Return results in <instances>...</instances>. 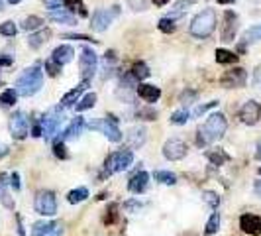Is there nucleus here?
Returning a JSON list of instances; mask_svg holds the SVG:
<instances>
[{"mask_svg":"<svg viewBox=\"0 0 261 236\" xmlns=\"http://www.w3.org/2000/svg\"><path fill=\"white\" fill-rule=\"evenodd\" d=\"M226 128H228V122H226V116L222 112H212L206 122L202 126H198L196 130V144L200 146H208L216 140H220L224 134H226Z\"/></svg>","mask_w":261,"mask_h":236,"instance_id":"obj_1","label":"nucleus"},{"mask_svg":"<svg viewBox=\"0 0 261 236\" xmlns=\"http://www.w3.org/2000/svg\"><path fill=\"white\" fill-rule=\"evenodd\" d=\"M216 10L214 8H204L202 12H198L191 20L189 34L196 39H206L212 36V32L216 30Z\"/></svg>","mask_w":261,"mask_h":236,"instance_id":"obj_2","label":"nucleus"},{"mask_svg":"<svg viewBox=\"0 0 261 236\" xmlns=\"http://www.w3.org/2000/svg\"><path fill=\"white\" fill-rule=\"evenodd\" d=\"M41 87H43V71L38 65L24 69V73L16 79V92L22 97H34Z\"/></svg>","mask_w":261,"mask_h":236,"instance_id":"obj_3","label":"nucleus"},{"mask_svg":"<svg viewBox=\"0 0 261 236\" xmlns=\"http://www.w3.org/2000/svg\"><path fill=\"white\" fill-rule=\"evenodd\" d=\"M134 161V150L130 148H122L114 154L106 157L105 161V175H114L120 171H126Z\"/></svg>","mask_w":261,"mask_h":236,"instance_id":"obj_4","label":"nucleus"},{"mask_svg":"<svg viewBox=\"0 0 261 236\" xmlns=\"http://www.w3.org/2000/svg\"><path fill=\"white\" fill-rule=\"evenodd\" d=\"M91 130H98L105 134V138H108L110 142H120L122 140V130L118 128V120L114 116L100 118V120H92L87 124Z\"/></svg>","mask_w":261,"mask_h":236,"instance_id":"obj_5","label":"nucleus"},{"mask_svg":"<svg viewBox=\"0 0 261 236\" xmlns=\"http://www.w3.org/2000/svg\"><path fill=\"white\" fill-rule=\"evenodd\" d=\"M96 65H98V55L92 48H83L81 55H79V69H81V77L83 81H91L96 73Z\"/></svg>","mask_w":261,"mask_h":236,"instance_id":"obj_6","label":"nucleus"},{"mask_svg":"<svg viewBox=\"0 0 261 236\" xmlns=\"http://www.w3.org/2000/svg\"><path fill=\"white\" fill-rule=\"evenodd\" d=\"M118 14H120V6L94 10V14H92V18H91L92 32H106V30L110 28V24L114 22V18H116Z\"/></svg>","mask_w":261,"mask_h":236,"instance_id":"obj_7","label":"nucleus"},{"mask_svg":"<svg viewBox=\"0 0 261 236\" xmlns=\"http://www.w3.org/2000/svg\"><path fill=\"white\" fill-rule=\"evenodd\" d=\"M34 209L41 217H55L57 215V197L53 191H39L34 199Z\"/></svg>","mask_w":261,"mask_h":236,"instance_id":"obj_8","label":"nucleus"},{"mask_svg":"<svg viewBox=\"0 0 261 236\" xmlns=\"http://www.w3.org/2000/svg\"><path fill=\"white\" fill-rule=\"evenodd\" d=\"M41 122V128H43V138L45 140H51L53 134H57L61 122H63V114H61V106H55L51 110L45 112V116L39 120Z\"/></svg>","mask_w":261,"mask_h":236,"instance_id":"obj_9","label":"nucleus"},{"mask_svg":"<svg viewBox=\"0 0 261 236\" xmlns=\"http://www.w3.org/2000/svg\"><path fill=\"white\" fill-rule=\"evenodd\" d=\"M8 126H10L12 138H16V140H24V138H28V134H30V118L26 116V112L16 110L12 116H10Z\"/></svg>","mask_w":261,"mask_h":236,"instance_id":"obj_10","label":"nucleus"},{"mask_svg":"<svg viewBox=\"0 0 261 236\" xmlns=\"http://www.w3.org/2000/svg\"><path fill=\"white\" fill-rule=\"evenodd\" d=\"M246 81H248V71L244 67H234L220 77V83L226 89H240L246 85Z\"/></svg>","mask_w":261,"mask_h":236,"instance_id":"obj_11","label":"nucleus"},{"mask_svg":"<svg viewBox=\"0 0 261 236\" xmlns=\"http://www.w3.org/2000/svg\"><path fill=\"white\" fill-rule=\"evenodd\" d=\"M187 154H189V148H187V144H185L183 140H179V138H171V140H167V142L163 144V157L169 159V161H179V159H183Z\"/></svg>","mask_w":261,"mask_h":236,"instance_id":"obj_12","label":"nucleus"},{"mask_svg":"<svg viewBox=\"0 0 261 236\" xmlns=\"http://www.w3.org/2000/svg\"><path fill=\"white\" fill-rule=\"evenodd\" d=\"M261 118V105L257 101H248L240 108V120L248 126H255Z\"/></svg>","mask_w":261,"mask_h":236,"instance_id":"obj_13","label":"nucleus"},{"mask_svg":"<svg viewBox=\"0 0 261 236\" xmlns=\"http://www.w3.org/2000/svg\"><path fill=\"white\" fill-rule=\"evenodd\" d=\"M238 24H240V18L238 14L232 12V10H226L224 12V24H222V41H234L236 32H238Z\"/></svg>","mask_w":261,"mask_h":236,"instance_id":"obj_14","label":"nucleus"},{"mask_svg":"<svg viewBox=\"0 0 261 236\" xmlns=\"http://www.w3.org/2000/svg\"><path fill=\"white\" fill-rule=\"evenodd\" d=\"M240 228L249 236H259L261 234V219L257 215L246 213L240 217Z\"/></svg>","mask_w":261,"mask_h":236,"instance_id":"obj_15","label":"nucleus"},{"mask_svg":"<svg viewBox=\"0 0 261 236\" xmlns=\"http://www.w3.org/2000/svg\"><path fill=\"white\" fill-rule=\"evenodd\" d=\"M89 85H91V81H83V83H81V85H77L75 89H71L67 95H63V97H61V103H59V106H61V108L75 106L79 101H81V95L89 89Z\"/></svg>","mask_w":261,"mask_h":236,"instance_id":"obj_16","label":"nucleus"},{"mask_svg":"<svg viewBox=\"0 0 261 236\" xmlns=\"http://www.w3.org/2000/svg\"><path fill=\"white\" fill-rule=\"evenodd\" d=\"M87 128V122H85V118L83 116H77L71 120V124L67 126L63 134H59V142H65V140H73V138H79L83 130Z\"/></svg>","mask_w":261,"mask_h":236,"instance_id":"obj_17","label":"nucleus"},{"mask_svg":"<svg viewBox=\"0 0 261 236\" xmlns=\"http://www.w3.org/2000/svg\"><path fill=\"white\" fill-rule=\"evenodd\" d=\"M147 183H149V173L145 171H138L136 175H132V179L128 181V189L134 195H142L145 189H147Z\"/></svg>","mask_w":261,"mask_h":236,"instance_id":"obj_18","label":"nucleus"},{"mask_svg":"<svg viewBox=\"0 0 261 236\" xmlns=\"http://www.w3.org/2000/svg\"><path fill=\"white\" fill-rule=\"evenodd\" d=\"M136 95L145 101V103H157L159 101V97H161V89L155 87V85H144V83H140L138 85V89H136Z\"/></svg>","mask_w":261,"mask_h":236,"instance_id":"obj_19","label":"nucleus"},{"mask_svg":"<svg viewBox=\"0 0 261 236\" xmlns=\"http://www.w3.org/2000/svg\"><path fill=\"white\" fill-rule=\"evenodd\" d=\"M73 57H75V50H73L69 43H61V45H57L51 53V59L53 61H57L59 65H67V63H71V61H73Z\"/></svg>","mask_w":261,"mask_h":236,"instance_id":"obj_20","label":"nucleus"},{"mask_svg":"<svg viewBox=\"0 0 261 236\" xmlns=\"http://www.w3.org/2000/svg\"><path fill=\"white\" fill-rule=\"evenodd\" d=\"M147 132H145L144 126H136V128H132L130 132H128V136H126V144H128V148L130 150H138V148H142V146L145 144V136Z\"/></svg>","mask_w":261,"mask_h":236,"instance_id":"obj_21","label":"nucleus"},{"mask_svg":"<svg viewBox=\"0 0 261 236\" xmlns=\"http://www.w3.org/2000/svg\"><path fill=\"white\" fill-rule=\"evenodd\" d=\"M49 20L57 22V24H65V26H75V24H77L75 14H71L69 10H65V8L55 10V12H49Z\"/></svg>","mask_w":261,"mask_h":236,"instance_id":"obj_22","label":"nucleus"},{"mask_svg":"<svg viewBox=\"0 0 261 236\" xmlns=\"http://www.w3.org/2000/svg\"><path fill=\"white\" fill-rule=\"evenodd\" d=\"M255 41H261V24H257V26H251L249 30H246V32H244L240 50H244L248 43H255Z\"/></svg>","mask_w":261,"mask_h":236,"instance_id":"obj_23","label":"nucleus"},{"mask_svg":"<svg viewBox=\"0 0 261 236\" xmlns=\"http://www.w3.org/2000/svg\"><path fill=\"white\" fill-rule=\"evenodd\" d=\"M51 36V32L45 28V30H39V32H36V34H32L30 38H28V45L32 48V50H39L45 41H47V38Z\"/></svg>","mask_w":261,"mask_h":236,"instance_id":"obj_24","label":"nucleus"},{"mask_svg":"<svg viewBox=\"0 0 261 236\" xmlns=\"http://www.w3.org/2000/svg\"><path fill=\"white\" fill-rule=\"evenodd\" d=\"M206 159L212 161V166H224L226 161H230V156L224 152L222 148H216V150H208L206 152Z\"/></svg>","mask_w":261,"mask_h":236,"instance_id":"obj_25","label":"nucleus"},{"mask_svg":"<svg viewBox=\"0 0 261 236\" xmlns=\"http://www.w3.org/2000/svg\"><path fill=\"white\" fill-rule=\"evenodd\" d=\"M59 223H55V221H39V223L34 224V228H32V236H45L47 232H51L53 228H57Z\"/></svg>","mask_w":261,"mask_h":236,"instance_id":"obj_26","label":"nucleus"},{"mask_svg":"<svg viewBox=\"0 0 261 236\" xmlns=\"http://www.w3.org/2000/svg\"><path fill=\"white\" fill-rule=\"evenodd\" d=\"M94 105H96V92H87L77 105H75V110H77V112H85V110L92 108Z\"/></svg>","mask_w":261,"mask_h":236,"instance_id":"obj_27","label":"nucleus"},{"mask_svg":"<svg viewBox=\"0 0 261 236\" xmlns=\"http://www.w3.org/2000/svg\"><path fill=\"white\" fill-rule=\"evenodd\" d=\"M191 120V112L187 110V108H179V110H175L173 114H171L169 122L171 124H175V126H183Z\"/></svg>","mask_w":261,"mask_h":236,"instance_id":"obj_28","label":"nucleus"},{"mask_svg":"<svg viewBox=\"0 0 261 236\" xmlns=\"http://www.w3.org/2000/svg\"><path fill=\"white\" fill-rule=\"evenodd\" d=\"M153 179L159 181V183H163V185H175L177 183V175H175V173H171V171H163V170L153 171Z\"/></svg>","mask_w":261,"mask_h":236,"instance_id":"obj_29","label":"nucleus"},{"mask_svg":"<svg viewBox=\"0 0 261 236\" xmlns=\"http://www.w3.org/2000/svg\"><path fill=\"white\" fill-rule=\"evenodd\" d=\"M85 199H89V189H87V187H79V189H73V191L67 195V201H69L71 205L83 203Z\"/></svg>","mask_w":261,"mask_h":236,"instance_id":"obj_30","label":"nucleus"},{"mask_svg":"<svg viewBox=\"0 0 261 236\" xmlns=\"http://www.w3.org/2000/svg\"><path fill=\"white\" fill-rule=\"evenodd\" d=\"M132 75L138 79V81H144V79H147L151 75V71H149V67L145 65L144 61H138V63H134V67H132Z\"/></svg>","mask_w":261,"mask_h":236,"instance_id":"obj_31","label":"nucleus"},{"mask_svg":"<svg viewBox=\"0 0 261 236\" xmlns=\"http://www.w3.org/2000/svg\"><path fill=\"white\" fill-rule=\"evenodd\" d=\"M216 61L222 63V65H228V63H236L238 61V55L234 52H228V50H216Z\"/></svg>","mask_w":261,"mask_h":236,"instance_id":"obj_32","label":"nucleus"},{"mask_svg":"<svg viewBox=\"0 0 261 236\" xmlns=\"http://www.w3.org/2000/svg\"><path fill=\"white\" fill-rule=\"evenodd\" d=\"M218 228H220V213H212V217H210L206 226H204V234L206 236L216 234Z\"/></svg>","mask_w":261,"mask_h":236,"instance_id":"obj_33","label":"nucleus"},{"mask_svg":"<svg viewBox=\"0 0 261 236\" xmlns=\"http://www.w3.org/2000/svg\"><path fill=\"white\" fill-rule=\"evenodd\" d=\"M43 24H45V22H43V18H39V16H28L26 20L22 22V30H26V32H34V30H39Z\"/></svg>","mask_w":261,"mask_h":236,"instance_id":"obj_34","label":"nucleus"},{"mask_svg":"<svg viewBox=\"0 0 261 236\" xmlns=\"http://www.w3.org/2000/svg\"><path fill=\"white\" fill-rule=\"evenodd\" d=\"M157 28H159V32H163V34H173L175 30H177V24H175V20L173 18H161L159 22H157Z\"/></svg>","mask_w":261,"mask_h":236,"instance_id":"obj_35","label":"nucleus"},{"mask_svg":"<svg viewBox=\"0 0 261 236\" xmlns=\"http://www.w3.org/2000/svg\"><path fill=\"white\" fill-rule=\"evenodd\" d=\"M16 99H18L16 89H6L4 92H0V103H2L4 106H14Z\"/></svg>","mask_w":261,"mask_h":236,"instance_id":"obj_36","label":"nucleus"},{"mask_svg":"<svg viewBox=\"0 0 261 236\" xmlns=\"http://www.w3.org/2000/svg\"><path fill=\"white\" fill-rule=\"evenodd\" d=\"M196 99H198V91H195V89H185L179 95V103L181 105H191V103H195Z\"/></svg>","mask_w":261,"mask_h":236,"instance_id":"obj_37","label":"nucleus"},{"mask_svg":"<svg viewBox=\"0 0 261 236\" xmlns=\"http://www.w3.org/2000/svg\"><path fill=\"white\" fill-rule=\"evenodd\" d=\"M16 32H18V28H16V24H14L12 20H8V22H2V24H0V36L14 38V36H16Z\"/></svg>","mask_w":261,"mask_h":236,"instance_id":"obj_38","label":"nucleus"},{"mask_svg":"<svg viewBox=\"0 0 261 236\" xmlns=\"http://www.w3.org/2000/svg\"><path fill=\"white\" fill-rule=\"evenodd\" d=\"M202 199H204V203L208 207H212V209H218V205H220V197H218V193H214V191H204Z\"/></svg>","mask_w":261,"mask_h":236,"instance_id":"obj_39","label":"nucleus"},{"mask_svg":"<svg viewBox=\"0 0 261 236\" xmlns=\"http://www.w3.org/2000/svg\"><path fill=\"white\" fill-rule=\"evenodd\" d=\"M61 67L63 65H59L57 61H53L51 57L45 61V71H47V75H49V77H57V75L61 73Z\"/></svg>","mask_w":261,"mask_h":236,"instance_id":"obj_40","label":"nucleus"},{"mask_svg":"<svg viewBox=\"0 0 261 236\" xmlns=\"http://www.w3.org/2000/svg\"><path fill=\"white\" fill-rule=\"evenodd\" d=\"M0 203L6 207V209H14V201L10 199V193L4 189V185L0 183Z\"/></svg>","mask_w":261,"mask_h":236,"instance_id":"obj_41","label":"nucleus"},{"mask_svg":"<svg viewBox=\"0 0 261 236\" xmlns=\"http://www.w3.org/2000/svg\"><path fill=\"white\" fill-rule=\"evenodd\" d=\"M53 154H55V157H59V159H67L69 157V154H67V148H65V142H55L53 144Z\"/></svg>","mask_w":261,"mask_h":236,"instance_id":"obj_42","label":"nucleus"},{"mask_svg":"<svg viewBox=\"0 0 261 236\" xmlns=\"http://www.w3.org/2000/svg\"><path fill=\"white\" fill-rule=\"evenodd\" d=\"M138 118H142V120H155L157 118V110L153 108H138Z\"/></svg>","mask_w":261,"mask_h":236,"instance_id":"obj_43","label":"nucleus"},{"mask_svg":"<svg viewBox=\"0 0 261 236\" xmlns=\"http://www.w3.org/2000/svg\"><path fill=\"white\" fill-rule=\"evenodd\" d=\"M214 106H218V101H210L206 105H198L195 108V116H202L204 112H208L210 108H214Z\"/></svg>","mask_w":261,"mask_h":236,"instance_id":"obj_44","label":"nucleus"},{"mask_svg":"<svg viewBox=\"0 0 261 236\" xmlns=\"http://www.w3.org/2000/svg\"><path fill=\"white\" fill-rule=\"evenodd\" d=\"M43 4H45V8L49 10V12H55V10H61L65 4H63V0H43Z\"/></svg>","mask_w":261,"mask_h":236,"instance_id":"obj_45","label":"nucleus"},{"mask_svg":"<svg viewBox=\"0 0 261 236\" xmlns=\"http://www.w3.org/2000/svg\"><path fill=\"white\" fill-rule=\"evenodd\" d=\"M142 207H144L142 201H136V199H130V201L124 203V209L128 210V213H136V210H140Z\"/></svg>","mask_w":261,"mask_h":236,"instance_id":"obj_46","label":"nucleus"},{"mask_svg":"<svg viewBox=\"0 0 261 236\" xmlns=\"http://www.w3.org/2000/svg\"><path fill=\"white\" fill-rule=\"evenodd\" d=\"M128 4H130V8L134 12H142L147 8V4H145V0H128Z\"/></svg>","mask_w":261,"mask_h":236,"instance_id":"obj_47","label":"nucleus"},{"mask_svg":"<svg viewBox=\"0 0 261 236\" xmlns=\"http://www.w3.org/2000/svg\"><path fill=\"white\" fill-rule=\"evenodd\" d=\"M63 38H67V39H81V41H92V38L85 36V34H65Z\"/></svg>","mask_w":261,"mask_h":236,"instance_id":"obj_48","label":"nucleus"},{"mask_svg":"<svg viewBox=\"0 0 261 236\" xmlns=\"http://www.w3.org/2000/svg\"><path fill=\"white\" fill-rule=\"evenodd\" d=\"M10 185L14 187V191H20V175H18V171H14L10 175Z\"/></svg>","mask_w":261,"mask_h":236,"instance_id":"obj_49","label":"nucleus"},{"mask_svg":"<svg viewBox=\"0 0 261 236\" xmlns=\"http://www.w3.org/2000/svg\"><path fill=\"white\" fill-rule=\"evenodd\" d=\"M116 209H118V205L112 203V205H110V217H106V223H114V221H116Z\"/></svg>","mask_w":261,"mask_h":236,"instance_id":"obj_50","label":"nucleus"},{"mask_svg":"<svg viewBox=\"0 0 261 236\" xmlns=\"http://www.w3.org/2000/svg\"><path fill=\"white\" fill-rule=\"evenodd\" d=\"M16 221H18V234L26 236V232H24V226H22V217H20V215H16Z\"/></svg>","mask_w":261,"mask_h":236,"instance_id":"obj_51","label":"nucleus"},{"mask_svg":"<svg viewBox=\"0 0 261 236\" xmlns=\"http://www.w3.org/2000/svg\"><path fill=\"white\" fill-rule=\"evenodd\" d=\"M61 234H63V228H61V224H59L57 228H53L51 232H47L45 236H61Z\"/></svg>","mask_w":261,"mask_h":236,"instance_id":"obj_52","label":"nucleus"},{"mask_svg":"<svg viewBox=\"0 0 261 236\" xmlns=\"http://www.w3.org/2000/svg\"><path fill=\"white\" fill-rule=\"evenodd\" d=\"M63 4H65V8H71V6H81V0H63Z\"/></svg>","mask_w":261,"mask_h":236,"instance_id":"obj_53","label":"nucleus"},{"mask_svg":"<svg viewBox=\"0 0 261 236\" xmlns=\"http://www.w3.org/2000/svg\"><path fill=\"white\" fill-rule=\"evenodd\" d=\"M253 191H255V195L261 197V179H257V181L253 183Z\"/></svg>","mask_w":261,"mask_h":236,"instance_id":"obj_54","label":"nucleus"},{"mask_svg":"<svg viewBox=\"0 0 261 236\" xmlns=\"http://www.w3.org/2000/svg\"><path fill=\"white\" fill-rule=\"evenodd\" d=\"M12 63V57H0V65H10Z\"/></svg>","mask_w":261,"mask_h":236,"instance_id":"obj_55","label":"nucleus"},{"mask_svg":"<svg viewBox=\"0 0 261 236\" xmlns=\"http://www.w3.org/2000/svg\"><path fill=\"white\" fill-rule=\"evenodd\" d=\"M4 156H8V146L0 144V157H4Z\"/></svg>","mask_w":261,"mask_h":236,"instance_id":"obj_56","label":"nucleus"},{"mask_svg":"<svg viewBox=\"0 0 261 236\" xmlns=\"http://www.w3.org/2000/svg\"><path fill=\"white\" fill-rule=\"evenodd\" d=\"M167 2H171V0H153V4H155V6H165Z\"/></svg>","mask_w":261,"mask_h":236,"instance_id":"obj_57","label":"nucleus"},{"mask_svg":"<svg viewBox=\"0 0 261 236\" xmlns=\"http://www.w3.org/2000/svg\"><path fill=\"white\" fill-rule=\"evenodd\" d=\"M255 159H261V140H259V144H257V152H255Z\"/></svg>","mask_w":261,"mask_h":236,"instance_id":"obj_58","label":"nucleus"},{"mask_svg":"<svg viewBox=\"0 0 261 236\" xmlns=\"http://www.w3.org/2000/svg\"><path fill=\"white\" fill-rule=\"evenodd\" d=\"M218 4H234L236 0H216Z\"/></svg>","mask_w":261,"mask_h":236,"instance_id":"obj_59","label":"nucleus"},{"mask_svg":"<svg viewBox=\"0 0 261 236\" xmlns=\"http://www.w3.org/2000/svg\"><path fill=\"white\" fill-rule=\"evenodd\" d=\"M8 2H10V4H20L22 0H8Z\"/></svg>","mask_w":261,"mask_h":236,"instance_id":"obj_60","label":"nucleus"},{"mask_svg":"<svg viewBox=\"0 0 261 236\" xmlns=\"http://www.w3.org/2000/svg\"><path fill=\"white\" fill-rule=\"evenodd\" d=\"M2 6H4V0H0V10H2Z\"/></svg>","mask_w":261,"mask_h":236,"instance_id":"obj_61","label":"nucleus"},{"mask_svg":"<svg viewBox=\"0 0 261 236\" xmlns=\"http://www.w3.org/2000/svg\"><path fill=\"white\" fill-rule=\"evenodd\" d=\"M259 175H261V168H259Z\"/></svg>","mask_w":261,"mask_h":236,"instance_id":"obj_62","label":"nucleus"}]
</instances>
